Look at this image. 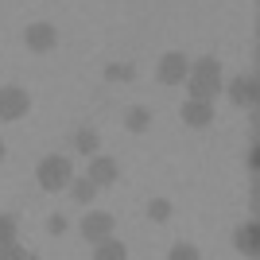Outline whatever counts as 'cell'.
Returning <instances> with one entry per match:
<instances>
[{"label": "cell", "mask_w": 260, "mask_h": 260, "mask_svg": "<svg viewBox=\"0 0 260 260\" xmlns=\"http://www.w3.org/2000/svg\"><path fill=\"white\" fill-rule=\"evenodd\" d=\"M186 86H190V98L214 101V93L221 89V62H217L214 54L198 58V62L190 66V74H186Z\"/></svg>", "instance_id": "6da1fadb"}, {"label": "cell", "mask_w": 260, "mask_h": 260, "mask_svg": "<svg viewBox=\"0 0 260 260\" xmlns=\"http://www.w3.org/2000/svg\"><path fill=\"white\" fill-rule=\"evenodd\" d=\"M35 179H39V186L43 190H66V183L74 179V167H70V159L66 155H47L43 163H39V171H35Z\"/></svg>", "instance_id": "7a4b0ae2"}, {"label": "cell", "mask_w": 260, "mask_h": 260, "mask_svg": "<svg viewBox=\"0 0 260 260\" xmlns=\"http://www.w3.org/2000/svg\"><path fill=\"white\" fill-rule=\"evenodd\" d=\"M27 109H31L27 89H20V86L0 89V120H20V117H27Z\"/></svg>", "instance_id": "3957f363"}, {"label": "cell", "mask_w": 260, "mask_h": 260, "mask_svg": "<svg viewBox=\"0 0 260 260\" xmlns=\"http://www.w3.org/2000/svg\"><path fill=\"white\" fill-rule=\"evenodd\" d=\"M186 74H190V62H186L179 51L163 54V58H159V70H155V78H159L163 86H183Z\"/></svg>", "instance_id": "277c9868"}, {"label": "cell", "mask_w": 260, "mask_h": 260, "mask_svg": "<svg viewBox=\"0 0 260 260\" xmlns=\"http://www.w3.org/2000/svg\"><path fill=\"white\" fill-rule=\"evenodd\" d=\"M183 120L190 124V128H206L210 120H214V101H206V98L183 101Z\"/></svg>", "instance_id": "5b68a950"}, {"label": "cell", "mask_w": 260, "mask_h": 260, "mask_svg": "<svg viewBox=\"0 0 260 260\" xmlns=\"http://www.w3.org/2000/svg\"><path fill=\"white\" fill-rule=\"evenodd\" d=\"M89 179H93V183L98 186H109V183H117L120 179V167L113 159H109V155H89Z\"/></svg>", "instance_id": "8992f818"}, {"label": "cell", "mask_w": 260, "mask_h": 260, "mask_svg": "<svg viewBox=\"0 0 260 260\" xmlns=\"http://www.w3.org/2000/svg\"><path fill=\"white\" fill-rule=\"evenodd\" d=\"M23 43L31 47V51H51L58 43V31H54L51 23H31L27 31H23Z\"/></svg>", "instance_id": "52a82bcc"}, {"label": "cell", "mask_w": 260, "mask_h": 260, "mask_svg": "<svg viewBox=\"0 0 260 260\" xmlns=\"http://www.w3.org/2000/svg\"><path fill=\"white\" fill-rule=\"evenodd\" d=\"M82 233H86V241H101L113 233V214H86L82 217Z\"/></svg>", "instance_id": "ba28073f"}, {"label": "cell", "mask_w": 260, "mask_h": 260, "mask_svg": "<svg viewBox=\"0 0 260 260\" xmlns=\"http://www.w3.org/2000/svg\"><path fill=\"white\" fill-rule=\"evenodd\" d=\"M66 190H70V198H74V202H82V206H89V202H93V198H98V190L101 186L93 183V179H70V183H66Z\"/></svg>", "instance_id": "9c48e42d"}, {"label": "cell", "mask_w": 260, "mask_h": 260, "mask_svg": "<svg viewBox=\"0 0 260 260\" xmlns=\"http://www.w3.org/2000/svg\"><path fill=\"white\" fill-rule=\"evenodd\" d=\"M229 98L237 105H252L256 101V78H233L229 82Z\"/></svg>", "instance_id": "30bf717a"}, {"label": "cell", "mask_w": 260, "mask_h": 260, "mask_svg": "<svg viewBox=\"0 0 260 260\" xmlns=\"http://www.w3.org/2000/svg\"><path fill=\"white\" fill-rule=\"evenodd\" d=\"M74 148H78L82 155H98V152H101V136H98L93 128H78V132H74Z\"/></svg>", "instance_id": "8fae6325"}, {"label": "cell", "mask_w": 260, "mask_h": 260, "mask_svg": "<svg viewBox=\"0 0 260 260\" xmlns=\"http://www.w3.org/2000/svg\"><path fill=\"white\" fill-rule=\"evenodd\" d=\"M124 124H128L132 132H144L148 124H152V109L148 105H132L128 113H124Z\"/></svg>", "instance_id": "7c38bea8"}, {"label": "cell", "mask_w": 260, "mask_h": 260, "mask_svg": "<svg viewBox=\"0 0 260 260\" xmlns=\"http://www.w3.org/2000/svg\"><path fill=\"white\" fill-rule=\"evenodd\" d=\"M256 241H260V225L256 221H249V225H241L237 233H233V245H237V249H256Z\"/></svg>", "instance_id": "4fadbf2b"}, {"label": "cell", "mask_w": 260, "mask_h": 260, "mask_svg": "<svg viewBox=\"0 0 260 260\" xmlns=\"http://www.w3.org/2000/svg\"><path fill=\"white\" fill-rule=\"evenodd\" d=\"M105 78L109 82H132V78H136V66L132 62H113V66H105Z\"/></svg>", "instance_id": "5bb4252c"}, {"label": "cell", "mask_w": 260, "mask_h": 260, "mask_svg": "<svg viewBox=\"0 0 260 260\" xmlns=\"http://www.w3.org/2000/svg\"><path fill=\"white\" fill-rule=\"evenodd\" d=\"M148 217H152V221H167V217H171V202H167V198H152V202H148Z\"/></svg>", "instance_id": "9a60e30c"}, {"label": "cell", "mask_w": 260, "mask_h": 260, "mask_svg": "<svg viewBox=\"0 0 260 260\" xmlns=\"http://www.w3.org/2000/svg\"><path fill=\"white\" fill-rule=\"evenodd\" d=\"M8 245H16V217H0V249H8Z\"/></svg>", "instance_id": "2e32d148"}, {"label": "cell", "mask_w": 260, "mask_h": 260, "mask_svg": "<svg viewBox=\"0 0 260 260\" xmlns=\"http://www.w3.org/2000/svg\"><path fill=\"white\" fill-rule=\"evenodd\" d=\"M98 256H101V260H117V256H124V245H117V241H109V237H101Z\"/></svg>", "instance_id": "e0dca14e"}, {"label": "cell", "mask_w": 260, "mask_h": 260, "mask_svg": "<svg viewBox=\"0 0 260 260\" xmlns=\"http://www.w3.org/2000/svg\"><path fill=\"white\" fill-rule=\"evenodd\" d=\"M66 225H70V221H66L62 214H54L51 221H47V229H51V233H66Z\"/></svg>", "instance_id": "ac0fdd59"}, {"label": "cell", "mask_w": 260, "mask_h": 260, "mask_svg": "<svg viewBox=\"0 0 260 260\" xmlns=\"http://www.w3.org/2000/svg\"><path fill=\"white\" fill-rule=\"evenodd\" d=\"M171 256H175V260H183V256H186V260H190V256H198V252H194V249H190V245H179V249H175V252H171Z\"/></svg>", "instance_id": "d6986e66"}, {"label": "cell", "mask_w": 260, "mask_h": 260, "mask_svg": "<svg viewBox=\"0 0 260 260\" xmlns=\"http://www.w3.org/2000/svg\"><path fill=\"white\" fill-rule=\"evenodd\" d=\"M4 152H8V148H4V140H0V163H4Z\"/></svg>", "instance_id": "ffe728a7"}]
</instances>
